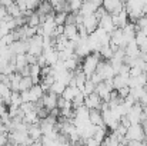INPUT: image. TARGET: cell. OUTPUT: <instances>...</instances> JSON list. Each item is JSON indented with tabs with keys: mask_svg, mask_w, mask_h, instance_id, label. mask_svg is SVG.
Returning <instances> with one entry per match:
<instances>
[{
	"mask_svg": "<svg viewBox=\"0 0 147 146\" xmlns=\"http://www.w3.org/2000/svg\"><path fill=\"white\" fill-rule=\"evenodd\" d=\"M100 60H101V59H100L98 53H90L87 57H84V60H83V63H82V70H83V73H84V76H86L87 79H90V76L96 72L97 65Z\"/></svg>",
	"mask_w": 147,
	"mask_h": 146,
	"instance_id": "1",
	"label": "cell"
},
{
	"mask_svg": "<svg viewBox=\"0 0 147 146\" xmlns=\"http://www.w3.org/2000/svg\"><path fill=\"white\" fill-rule=\"evenodd\" d=\"M29 43V49H27V53L32 54V56H40L43 53V37L36 35L34 37H32L30 40H27Z\"/></svg>",
	"mask_w": 147,
	"mask_h": 146,
	"instance_id": "2",
	"label": "cell"
},
{
	"mask_svg": "<svg viewBox=\"0 0 147 146\" xmlns=\"http://www.w3.org/2000/svg\"><path fill=\"white\" fill-rule=\"evenodd\" d=\"M124 138H126L127 141H140V142L147 141L144 133H143V126H142V125H131V126L127 129Z\"/></svg>",
	"mask_w": 147,
	"mask_h": 146,
	"instance_id": "3",
	"label": "cell"
},
{
	"mask_svg": "<svg viewBox=\"0 0 147 146\" xmlns=\"http://www.w3.org/2000/svg\"><path fill=\"white\" fill-rule=\"evenodd\" d=\"M83 26L86 27V32L87 35H92L97 30L98 27V20L94 17V14H90V16H84L83 17Z\"/></svg>",
	"mask_w": 147,
	"mask_h": 146,
	"instance_id": "4",
	"label": "cell"
},
{
	"mask_svg": "<svg viewBox=\"0 0 147 146\" xmlns=\"http://www.w3.org/2000/svg\"><path fill=\"white\" fill-rule=\"evenodd\" d=\"M57 95H54L53 92H47V93H45L43 97H42V102H43V107L45 109H47V110H51V109H54V107H57Z\"/></svg>",
	"mask_w": 147,
	"mask_h": 146,
	"instance_id": "5",
	"label": "cell"
},
{
	"mask_svg": "<svg viewBox=\"0 0 147 146\" xmlns=\"http://www.w3.org/2000/svg\"><path fill=\"white\" fill-rule=\"evenodd\" d=\"M98 27H101L107 35H111L113 32H114V24H113V22H111V16L107 13V14H104L100 20H98Z\"/></svg>",
	"mask_w": 147,
	"mask_h": 146,
	"instance_id": "6",
	"label": "cell"
},
{
	"mask_svg": "<svg viewBox=\"0 0 147 146\" xmlns=\"http://www.w3.org/2000/svg\"><path fill=\"white\" fill-rule=\"evenodd\" d=\"M101 102H103V100L98 97L97 93H92V95L84 97V107H87L89 110H92V109H97L98 110Z\"/></svg>",
	"mask_w": 147,
	"mask_h": 146,
	"instance_id": "7",
	"label": "cell"
},
{
	"mask_svg": "<svg viewBox=\"0 0 147 146\" xmlns=\"http://www.w3.org/2000/svg\"><path fill=\"white\" fill-rule=\"evenodd\" d=\"M29 92V96H30V103H37L39 100H42V97L45 95V92L42 90L40 85H33Z\"/></svg>",
	"mask_w": 147,
	"mask_h": 146,
	"instance_id": "8",
	"label": "cell"
},
{
	"mask_svg": "<svg viewBox=\"0 0 147 146\" xmlns=\"http://www.w3.org/2000/svg\"><path fill=\"white\" fill-rule=\"evenodd\" d=\"M89 122H90L93 126H97V128L104 126L103 119H101V113H100V110H97V109H92V110L89 112Z\"/></svg>",
	"mask_w": 147,
	"mask_h": 146,
	"instance_id": "9",
	"label": "cell"
},
{
	"mask_svg": "<svg viewBox=\"0 0 147 146\" xmlns=\"http://www.w3.org/2000/svg\"><path fill=\"white\" fill-rule=\"evenodd\" d=\"M27 135H29V138H30L33 142L40 141L42 136H43L42 129H40L39 125H29V128H27Z\"/></svg>",
	"mask_w": 147,
	"mask_h": 146,
	"instance_id": "10",
	"label": "cell"
},
{
	"mask_svg": "<svg viewBox=\"0 0 147 146\" xmlns=\"http://www.w3.org/2000/svg\"><path fill=\"white\" fill-rule=\"evenodd\" d=\"M9 80H10V85H9L10 90H11V92H19V83H20V80H22L20 73H19V72L11 73V75L9 76Z\"/></svg>",
	"mask_w": 147,
	"mask_h": 146,
	"instance_id": "11",
	"label": "cell"
},
{
	"mask_svg": "<svg viewBox=\"0 0 147 146\" xmlns=\"http://www.w3.org/2000/svg\"><path fill=\"white\" fill-rule=\"evenodd\" d=\"M106 136H107V129H106V126H101V128H97V126H96V132H94V135H93L92 139L100 145V143L106 139Z\"/></svg>",
	"mask_w": 147,
	"mask_h": 146,
	"instance_id": "12",
	"label": "cell"
},
{
	"mask_svg": "<svg viewBox=\"0 0 147 146\" xmlns=\"http://www.w3.org/2000/svg\"><path fill=\"white\" fill-rule=\"evenodd\" d=\"M80 90L77 89V88H71V86H66V89H64V92L61 93V97L64 99V100H67V102H71L73 100V97L76 96L77 93H79Z\"/></svg>",
	"mask_w": 147,
	"mask_h": 146,
	"instance_id": "13",
	"label": "cell"
},
{
	"mask_svg": "<svg viewBox=\"0 0 147 146\" xmlns=\"http://www.w3.org/2000/svg\"><path fill=\"white\" fill-rule=\"evenodd\" d=\"M39 16H47L50 13H53V9L50 6V1H43V3H39V7H37V12H36Z\"/></svg>",
	"mask_w": 147,
	"mask_h": 146,
	"instance_id": "14",
	"label": "cell"
},
{
	"mask_svg": "<svg viewBox=\"0 0 147 146\" xmlns=\"http://www.w3.org/2000/svg\"><path fill=\"white\" fill-rule=\"evenodd\" d=\"M33 86V82H32V77L27 76V77H22L20 83H19V92H27L30 90Z\"/></svg>",
	"mask_w": 147,
	"mask_h": 146,
	"instance_id": "15",
	"label": "cell"
},
{
	"mask_svg": "<svg viewBox=\"0 0 147 146\" xmlns=\"http://www.w3.org/2000/svg\"><path fill=\"white\" fill-rule=\"evenodd\" d=\"M129 79H130V77H129ZM129 79L116 75V76L113 77V89H114V90H119V89H121L123 86H127V80H129Z\"/></svg>",
	"mask_w": 147,
	"mask_h": 146,
	"instance_id": "16",
	"label": "cell"
},
{
	"mask_svg": "<svg viewBox=\"0 0 147 146\" xmlns=\"http://www.w3.org/2000/svg\"><path fill=\"white\" fill-rule=\"evenodd\" d=\"M64 89H66V85L64 83H61V82H54L51 86H50V90L49 92H53L54 95H57V96H61V93L64 92Z\"/></svg>",
	"mask_w": 147,
	"mask_h": 146,
	"instance_id": "17",
	"label": "cell"
},
{
	"mask_svg": "<svg viewBox=\"0 0 147 146\" xmlns=\"http://www.w3.org/2000/svg\"><path fill=\"white\" fill-rule=\"evenodd\" d=\"M84 95L82 93V92H79L76 96L73 97V100H71V107H73V110L74 109H77V107H82V106H84Z\"/></svg>",
	"mask_w": 147,
	"mask_h": 146,
	"instance_id": "18",
	"label": "cell"
},
{
	"mask_svg": "<svg viewBox=\"0 0 147 146\" xmlns=\"http://www.w3.org/2000/svg\"><path fill=\"white\" fill-rule=\"evenodd\" d=\"M14 66H16V70H17V72H19L20 69H23L24 66H27L26 54H16V57H14Z\"/></svg>",
	"mask_w": 147,
	"mask_h": 146,
	"instance_id": "19",
	"label": "cell"
},
{
	"mask_svg": "<svg viewBox=\"0 0 147 146\" xmlns=\"http://www.w3.org/2000/svg\"><path fill=\"white\" fill-rule=\"evenodd\" d=\"M22 97H20V92H11L10 96V103L9 106H14V107H20L22 106Z\"/></svg>",
	"mask_w": 147,
	"mask_h": 146,
	"instance_id": "20",
	"label": "cell"
},
{
	"mask_svg": "<svg viewBox=\"0 0 147 146\" xmlns=\"http://www.w3.org/2000/svg\"><path fill=\"white\" fill-rule=\"evenodd\" d=\"M94 89H96V85L92 82V80H86V83H84V88H83V90H82V93L84 95V96H89V95H92V93H94Z\"/></svg>",
	"mask_w": 147,
	"mask_h": 146,
	"instance_id": "21",
	"label": "cell"
},
{
	"mask_svg": "<svg viewBox=\"0 0 147 146\" xmlns=\"http://www.w3.org/2000/svg\"><path fill=\"white\" fill-rule=\"evenodd\" d=\"M29 27H39L40 26V17L37 13H33L30 17H27V23H26Z\"/></svg>",
	"mask_w": 147,
	"mask_h": 146,
	"instance_id": "22",
	"label": "cell"
},
{
	"mask_svg": "<svg viewBox=\"0 0 147 146\" xmlns=\"http://www.w3.org/2000/svg\"><path fill=\"white\" fill-rule=\"evenodd\" d=\"M82 4H83L82 0H71V1H69V10H70V13H79L80 9H82Z\"/></svg>",
	"mask_w": 147,
	"mask_h": 146,
	"instance_id": "23",
	"label": "cell"
},
{
	"mask_svg": "<svg viewBox=\"0 0 147 146\" xmlns=\"http://www.w3.org/2000/svg\"><path fill=\"white\" fill-rule=\"evenodd\" d=\"M7 14H9L10 17H13V19H17V17L22 16V12L19 10V7L16 6V3H13L11 6L7 7Z\"/></svg>",
	"mask_w": 147,
	"mask_h": 146,
	"instance_id": "24",
	"label": "cell"
},
{
	"mask_svg": "<svg viewBox=\"0 0 147 146\" xmlns=\"http://www.w3.org/2000/svg\"><path fill=\"white\" fill-rule=\"evenodd\" d=\"M69 13H64V12H59V13H56L54 14V23H56V26H64V23H66V16H67Z\"/></svg>",
	"mask_w": 147,
	"mask_h": 146,
	"instance_id": "25",
	"label": "cell"
},
{
	"mask_svg": "<svg viewBox=\"0 0 147 146\" xmlns=\"http://www.w3.org/2000/svg\"><path fill=\"white\" fill-rule=\"evenodd\" d=\"M146 40H147V36L143 33V32H142V30H140V32H137V33L134 35V42H136V45H137L139 48H140V46H142Z\"/></svg>",
	"mask_w": 147,
	"mask_h": 146,
	"instance_id": "26",
	"label": "cell"
},
{
	"mask_svg": "<svg viewBox=\"0 0 147 146\" xmlns=\"http://www.w3.org/2000/svg\"><path fill=\"white\" fill-rule=\"evenodd\" d=\"M66 107H71V102H67V100H64L61 96L57 97V109H66Z\"/></svg>",
	"mask_w": 147,
	"mask_h": 146,
	"instance_id": "27",
	"label": "cell"
},
{
	"mask_svg": "<svg viewBox=\"0 0 147 146\" xmlns=\"http://www.w3.org/2000/svg\"><path fill=\"white\" fill-rule=\"evenodd\" d=\"M117 93H119V97H120V99H123V100H124L126 97L130 95V88H129V86H123L121 89H119V90H117Z\"/></svg>",
	"mask_w": 147,
	"mask_h": 146,
	"instance_id": "28",
	"label": "cell"
},
{
	"mask_svg": "<svg viewBox=\"0 0 147 146\" xmlns=\"http://www.w3.org/2000/svg\"><path fill=\"white\" fill-rule=\"evenodd\" d=\"M26 7H27V10L34 12V10L39 7V1H36V0H27V1H26Z\"/></svg>",
	"mask_w": 147,
	"mask_h": 146,
	"instance_id": "29",
	"label": "cell"
},
{
	"mask_svg": "<svg viewBox=\"0 0 147 146\" xmlns=\"http://www.w3.org/2000/svg\"><path fill=\"white\" fill-rule=\"evenodd\" d=\"M76 14L77 13H69L66 16V23L64 24H76Z\"/></svg>",
	"mask_w": 147,
	"mask_h": 146,
	"instance_id": "30",
	"label": "cell"
},
{
	"mask_svg": "<svg viewBox=\"0 0 147 146\" xmlns=\"http://www.w3.org/2000/svg\"><path fill=\"white\" fill-rule=\"evenodd\" d=\"M129 75H130V77H139L140 75H143V72L139 69V67H130V72H129Z\"/></svg>",
	"mask_w": 147,
	"mask_h": 146,
	"instance_id": "31",
	"label": "cell"
},
{
	"mask_svg": "<svg viewBox=\"0 0 147 146\" xmlns=\"http://www.w3.org/2000/svg\"><path fill=\"white\" fill-rule=\"evenodd\" d=\"M89 80H92V82H93L94 85H98V83H101V82H104V80H103V77H101L100 75H97L96 72H94V73H93V75L90 76V79H89Z\"/></svg>",
	"mask_w": 147,
	"mask_h": 146,
	"instance_id": "32",
	"label": "cell"
},
{
	"mask_svg": "<svg viewBox=\"0 0 147 146\" xmlns=\"http://www.w3.org/2000/svg\"><path fill=\"white\" fill-rule=\"evenodd\" d=\"M16 3V6L19 7V10L22 12V13H24L26 10H27V7H26V1L24 0H19V1H14Z\"/></svg>",
	"mask_w": 147,
	"mask_h": 146,
	"instance_id": "33",
	"label": "cell"
},
{
	"mask_svg": "<svg viewBox=\"0 0 147 146\" xmlns=\"http://www.w3.org/2000/svg\"><path fill=\"white\" fill-rule=\"evenodd\" d=\"M20 97H22V102H23V103H30L29 92H20Z\"/></svg>",
	"mask_w": 147,
	"mask_h": 146,
	"instance_id": "34",
	"label": "cell"
},
{
	"mask_svg": "<svg viewBox=\"0 0 147 146\" xmlns=\"http://www.w3.org/2000/svg\"><path fill=\"white\" fill-rule=\"evenodd\" d=\"M7 110H9L7 105H4V103H0V117H1V116H4V115H7Z\"/></svg>",
	"mask_w": 147,
	"mask_h": 146,
	"instance_id": "35",
	"label": "cell"
},
{
	"mask_svg": "<svg viewBox=\"0 0 147 146\" xmlns=\"http://www.w3.org/2000/svg\"><path fill=\"white\" fill-rule=\"evenodd\" d=\"M6 16H7V9L3 7V6H0V20H4Z\"/></svg>",
	"mask_w": 147,
	"mask_h": 146,
	"instance_id": "36",
	"label": "cell"
},
{
	"mask_svg": "<svg viewBox=\"0 0 147 146\" xmlns=\"http://www.w3.org/2000/svg\"><path fill=\"white\" fill-rule=\"evenodd\" d=\"M126 146H143V142H140V141H127Z\"/></svg>",
	"mask_w": 147,
	"mask_h": 146,
	"instance_id": "37",
	"label": "cell"
},
{
	"mask_svg": "<svg viewBox=\"0 0 147 146\" xmlns=\"http://www.w3.org/2000/svg\"><path fill=\"white\" fill-rule=\"evenodd\" d=\"M7 143V135H0V146H4Z\"/></svg>",
	"mask_w": 147,
	"mask_h": 146,
	"instance_id": "38",
	"label": "cell"
},
{
	"mask_svg": "<svg viewBox=\"0 0 147 146\" xmlns=\"http://www.w3.org/2000/svg\"><path fill=\"white\" fill-rule=\"evenodd\" d=\"M4 146H16V145H13V143H10V142H7V143H6V145Z\"/></svg>",
	"mask_w": 147,
	"mask_h": 146,
	"instance_id": "39",
	"label": "cell"
},
{
	"mask_svg": "<svg viewBox=\"0 0 147 146\" xmlns=\"http://www.w3.org/2000/svg\"><path fill=\"white\" fill-rule=\"evenodd\" d=\"M146 82H147V72H146Z\"/></svg>",
	"mask_w": 147,
	"mask_h": 146,
	"instance_id": "40",
	"label": "cell"
},
{
	"mask_svg": "<svg viewBox=\"0 0 147 146\" xmlns=\"http://www.w3.org/2000/svg\"><path fill=\"white\" fill-rule=\"evenodd\" d=\"M146 66H147V62H146Z\"/></svg>",
	"mask_w": 147,
	"mask_h": 146,
	"instance_id": "41",
	"label": "cell"
}]
</instances>
